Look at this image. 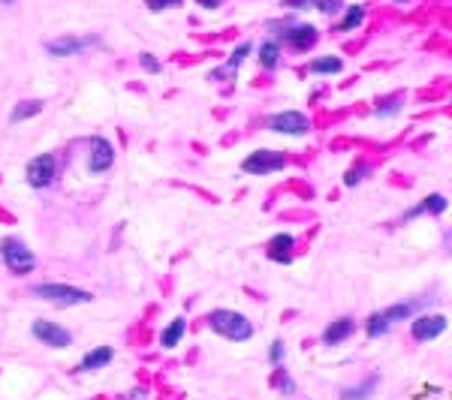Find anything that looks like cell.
Segmentation results:
<instances>
[{
	"instance_id": "cell-4",
	"label": "cell",
	"mask_w": 452,
	"mask_h": 400,
	"mask_svg": "<svg viewBox=\"0 0 452 400\" xmlns=\"http://www.w3.org/2000/svg\"><path fill=\"white\" fill-rule=\"evenodd\" d=\"M419 310V304L416 301H404V304H395V307H389V310H380V313H374L368 319V338H383V334L392 328L395 322H401V319H410V316Z\"/></svg>"
},
{
	"instance_id": "cell-31",
	"label": "cell",
	"mask_w": 452,
	"mask_h": 400,
	"mask_svg": "<svg viewBox=\"0 0 452 400\" xmlns=\"http://www.w3.org/2000/svg\"><path fill=\"white\" fill-rule=\"evenodd\" d=\"M196 3L202 6V9H217V6L223 3V0H196Z\"/></svg>"
},
{
	"instance_id": "cell-8",
	"label": "cell",
	"mask_w": 452,
	"mask_h": 400,
	"mask_svg": "<svg viewBox=\"0 0 452 400\" xmlns=\"http://www.w3.org/2000/svg\"><path fill=\"white\" fill-rule=\"evenodd\" d=\"M88 49H99V36L85 33V36H60V40H49L45 42V51L51 58H70V54L88 51Z\"/></svg>"
},
{
	"instance_id": "cell-29",
	"label": "cell",
	"mask_w": 452,
	"mask_h": 400,
	"mask_svg": "<svg viewBox=\"0 0 452 400\" xmlns=\"http://www.w3.org/2000/svg\"><path fill=\"white\" fill-rule=\"evenodd\" d=\"M271 361H275V365L284 361V343H280V340H275V347H271Z\"/></svg>"
},
{
	"instance_id": "cell-12",
	"label": "cell",
	"mask_w": 452,
	"mask_h": 400,
	"mask_svg": "<svg viewBox=\"0 0 452 400\" xmlns=\"http://www.w3.org/2000/svg\"><path fill=\"white\" fill-rule=\"evenodd\" d=\"M449 328V319L440 313H422L413 319V338L416 340H434Z\"/></svg>"
},
{
	"instance_id": "cell-33",
	"label": "cell",
	"mask_w": 452,
	"mask_h": 400,
	"mask_svg": "<svg viewBox=\"0 0 452 400\" xmlns=\"http://www.w3.org/2000/svg\"><path fill=\"white\" fill-rule=\"evenodd\" d=\"M130 400H145V392H142V388H133V392H130Z\"/></svg>"
},
{
	"instance_id": "cell-30",
	"label": "cell",
	"mask_w": 452,
	"mask_h": 400,
	"mask_svg": "<svg viewBox=\"0 0 452 400\" xmlns=\"http://www.w3.org/2000/svg\"><path fill=\"white\" fill-rule=\"evenodd\" d=\"M280 3H284V9H305L311 0H280Z\"/></svg>"
},
{
	"instance_id": "cell-6",
	"label": "cell",
	"mask_w": 452,
	"mask_h": 400,
	"mask_svg": "<svg viewBox=\"0 0 452 400\" xmlns=\"http://www.w3.org/2000/svg\"><path fill=\"white\" fill-rule=\"evenodd\" d=\"M54 175H58V157H54V153H36V157L27 162V169H24L27 184L36 187V190L51 187Z\"/></svg>"
},
{
	"instance_id": "cell-5",
	"label": "cell",
	"mask_w": 452,
	"mask_h": 400,
	"mask_svg": "<svg viewBox=\"0 0 452 400\" xmlns=\"http://www.w3.org/2000/svg\"><path fill=\"white\" fill-rule=\"evenodd\" d=\"M0 256H3L6 268L13 271V274H31L33 265H36L33 253L27 250L24 241H18V238H3L0 241Z\"/></svg>"
},
{
	"instance_id": "cell-34",
	"label": "cell",
	"mask_w": 452,
	"mask_h": 400,
	"mask_svg": "<svg viewBox=\"0 0 452 400\" xmlns=\"http://www.w3.org/2000/svg\"><path fill=\"white\" fill-rule=\"evenodd\" d=\"M3 3H13V0H3Z\"/></svg>"
},
{
	"instance_id": "cell-16",
	"label": "cell",
	"mask_w": 452,
	"mask_h": 400,
	"mask_svg": "<svg viewBox=\"0 0 452 400\" xmlns=\"http://www.w3.org/2000/svg\"><path fill=\"white\" fill-rule=\"evenodd\" d=\"M268 256L280 262V265H289L293 262V238L289 235H275L268 244Z\"/></svg>"
},
{
	"instance_id": "cell-20",
	"label": "cell",
	"mask_w": 452,
	"mask_h": 400,
	"mask_svg": "<svg viewBox=\"0 0 452 400\" xmlns=\"http://www.w3.org/2000/svg\"><path fill=\"white\" fill-rule=\"evenodd\" d=\"M40 112H42V99H24V103H18L13 108V124H22V121H27V117H33Z\"/></svg>"
},
{
	"instance_id": "cell-11",
	"label": "cell",
	"mask_w": 452,
	"mask_h": 400,
	"mask_svg": "<svg viewBox=\"0 0 452 400\" xmlns=\"http://www.w3.org/2000/svg\"><path fill=\"white\" fill-rule=\"evenodd\" d=\"M33 338L42 340L45 347H54V349H67L72 343V334L67 328H60L58 322H49V319H36L33 322Z\"/></svg>"
},
{
	"instance_id": "cell-27",
	"label": "cell",
	"mask_w": 452,
	"mask_h": 400,
	"mask_svg": "<svg viewBox=\"0 0 452 400\" xmlns=\"http://www.w3.org/2000/svg\"><path fill=\"white\" fill-rule=\"evenodd\" d=\"M139 63H142V69H148V72H160L163 67H160V60L154 58V54H148V51H142L139 54Z\"/></svg>"
},
{
	"instance_id": "cell-35",
	"label": "cell",
	"mask_w": 452,
	"mask_h": 400,
	"mask_svg": "<svg viewBox=\"0 0 452 400\" xmlns=\"http://www.w3.org/2000/svg\"><path fill=\"white\" fill-rule=\"evenodd\" d=\"M398 3H401V0H398Z\"/></svg>"
},
{
	"instance_id": "cell-24",
	"label": "cell",
	"mask_w": 452,
	"mask_h": 400,
	"mask_svg": "<svg viewBox=\"0 0 452 400\" xmlns=\"http://www.w3.org/2000/svg\"><path fill=\"white\" fill-rule=\"evenodd\" d=\"M398 112H401V99H383L377 108H374V117H395Z\"/></svg>"
},
{
	"instance_id": "cell-22",
	"label": "cell",
	"mask_w": 452,
	"mask_h": 400,
	"mask_svg": "<svg viewBox=\"0 0 452 400\" xmlns=\"http://www.w3.org/2000/svg\"><path fill=\"white\" fill-rule=\"evenodd\" d=\"M277 60H280V45L271 42V40L262 42V45H259V63H262V67H266V69H275Z\"/></svg>"
},
{
	"instance_id": "cell-15",
	"label": "cell",
	"mask_w": 452,
	"mask_h": 400,
	"mask_svg": "<svg viewBox=\"0 0 452 400\" xmlns=\"http://www.w3.org/2000/svg\"><path fill=\"white\" fill-rule=\"evenodd\" d=\"M449 208L446 202V196H440V193H431L428 199H425L422 205H416L410 208V211H404V220H413V217H419V214H443Z\"/></svg>"
},
{
	"instance_id": "cell-9",
	"label": "cell",
	"mask_w": 452,
	"mask_h": 400,
	"mask_svg": "<svg viewBox=\"0 0 452 400\" xmlns=\"http://www.w3.org/2000/svg\"><path fill=\"white\" fill-rule=\"evenodd\" d=\"M112 162H115L112 142L103 139V135H90V142H88V172L90 175H103V172L112 169Z\"/></svg>"
},
{
	"instance_id": "cell-7",
	"label": "cell",
	"mask_w": 452,
	"mask_h": 400,
	"mask_svg": "<svg viewBox=\"0 0 452 400\" xmlns=\"http://www.w3.org/2000/svg\"><path fill=\"white\" fill-rule=\"evenodd\" d=\"M286 166V157L280 151H253L241 160V172L248 175H271Z\"/></svg>"
},
{
	"instance_id": "cell-10",
	"label": "cell",
	"mask_w": 452,
	"mask_h": 400,
	"mask_svg": "<svg viewBox=\"0 0 452 400\" xmlns=\"http://www.w3.org/2000/svg\"><path fill=\"white\" fill-rule=\"evenodd\" d=\"M271 133H284V135H307L311 133V121L302 112H280L268 121Z\"/></svg>"
},
{
	"instance_id": "cell-17",
	"label": "cell",
	"mask_w": 452,
	"mask_h": 400,
	"mask_svg": "<svg viewBox=\"0 0 452 400\" xmlns=\"http://www.w3.org/2000/svg\"><path fill=\"white\" fill-rule=\"evenodd\" d=\"M184 331H187V319H184V316H178V319H172V322L166 325V331L160 334V347H163V349L178 347L181 338H184Z\"/></svg>"
},
{
	"instance_id": "cell-32",
	"label": "cell",
	"mask_w": 452,
	"mask_h": 400,
	"mask_svg": "<svg viewBox=\"0 0 452 400\" xmlns=\"http://www.w3.org/2000/svg\"><path fill=\"white\" fill-rule=\"evenodd\" d=\"M280 388H284L286 394H293V392H296V388H293V383H289V379H286V374H280Z\"/></svg>"
},
{
	"instance_id": "cell-21",
	"label": "cell",
	"mask_w": 452,
	"mask_h": 400,
	"mask_svg": "<svg viewBox=\"0 0 452 400\" xmlns=\"http://www.w3.org/2000/svg\"><path fill=\"white\" fill-rule=\"evenodd\" d=\"M374 388H377V376H371V379H365V383L356 385V388H344L341 400H368Z\"/></svg>"
},
{
	"instance_id": "cell-25",
	"label": "cell",
	"mask_w": 452,
	"mask_h": 400,
	"mask_svg": "<svg viewBox=\"0 0 452 400\" xmlns=\"http://www.w3.org/2000/svg\"><path fill=\"white\" fill-rule=\"evenodd\" d=\"M311 6L320 9L323 15H334V12H338V9L344 6V0H311Z\"/></svg>"
},
{
	"instance_id": "cell-23",
	"label": "cell",
	"mask_w": 452,
	"mask_h": 400,
	"mask_svg": "<svg viewBox=\"0 0 452 400\" xmlns=\"http://www.w3.org/2000/svg\"><path fill=\"white\" fill-rule=\"evenodd\" d=\"M362 22H365V6H350V12L344 15V22H341L338 31L347 33V31H353V27H359Z\"/></svg>"
},
{
	"instance_id": "cell-2",
	"label": "cell",
	"mask_w": 452,
	"mask_h": 400,
	"mask_svg": "<svg viewBox=\"0 0 452 400\" xmlns=\"http://www.w3.org/2000/svg\"><path fill=\"white\" fill-rule=\"evenodd\" d=\"M208 322H211V328L217 334H223V338L232 340V343H241V340L253 338L250 319L248 316H241V313H235V310H214L211 316H208Z\"/></svg>"
},
{
	"instance_id": "cell-18",
	"label": "cell",
	"mask_w": 452,
	"mask_h": 400,
	"mask_svg": "<svg viewBox=\"0 0 452 400\" xmlns=\"http://www.w3.org/2000/svg\"><path fill=\"white\" fill-rule=\"evenodd\" d=\"M112 358H115L112 347H97V349H90L88 356L81 358V370H99V367H106Z\"/></svg>"
},
{
	"instance_id": "cell-14",
	"label": "cell",
	"mask_w": 452,
	"mask_h": 400,
	"mask_svg": "<svg viewBox=\"0 0 452 400\" xmlns=\"http://www.w3.org/2000/svg\"><path fill=\"white\" fill-rule=\"evenodd\" d=\"M353 328H356V322L350 319V316H344V319H334L329 328L323 331V343L325 347H338V343H344L353 334Z\"/></svg>"
},
{
	"instance_id": "cell-3",
	"label": "cell",
	"mask_w": 452,
	"mask_h": 400,
	"mask_svg": "<svg viewBox=\"0 0 452 400\" xmlns=\"http://www.w3.org/2000/svg\"><path fill=\"white\" fill-rule=\"evenodd\" d=\"M33 298H42V301H49L54 307H76V304L94 301L90 292L67 286V283H40V286H33Z\"/></svg>"
},
{
	"instance_id": "cell-28",
	"label": "cell",
	"mask_w": 452,
	"mask_h": 400,
	"mask_svg": "<svg viewBox=\"0 0 452 400\" xmlns=\"http://www.w3.org/2000/svg\"><path fill=\"white\" fill-rule=\"evenodd\" d=\"M184 0H148V9L151 12H163V9H172V6H181Z\"/></svg>"
},
{
	"instance_id": "cell-26",
	"label": "cell",
	"mask_w": 452,
	"mask_h": 400,
	"mask_svg": "<svg viewBox=\"0 0 452 400\" xmlns=\"http://www.w3.org/2000/svg\"><path fill=\"white\" fill-rule=\"evenodd\" d=\"M362 175H368V166H356V169H350L347 175H344V184H347V187H356L359 181H362Z\"/></svg>"
},
{
	"instance_id": "cell-19",
	"label": "cell",
	"mask_w": 452,
	"mask_h": 400,
	"mask_svg": "<svg viewBox=\"0 0 452 400\" xmlns=\"http://www.w3.org/2000/svg\"><path fill=\"white\" fill-rule=\"evenodd\" d=\"M341 69H344V60L334 58V54L311 60V72H320V76H334V72H341Z\"/></svg>"
},
{
	"instance_id": "cell-1",
	"label": "cell",
	"mask_w": 452,
	"mask_h": 400,
	"mask_svg": "<svg viewBox=\"0 0 452 400\" xmlns=\"http://www.w3.org/2000/svg\"><path fill=\"white\" fill-rule=\"evenodd\" d=\"M271 33H275L277 40H284L289 49H296V51L314 49V42L320 40V33H316L314 24L296 22V18H284V22H275V24H271Z\"/></svg>"
},
{
	"instance_id": "cell-13",
	"label": "cell",
	"mask_w": 452,
	"mask_h": 400,
	"mask_svg": "<svg viewBox=\"0 0 452 400\" xmlns=\"http://www.w3.org/2000/svg\"><path fill=\"white\" fill-rule=\"evenodd\" d=\"M248 54H250V42H241L239 49H235V51L229 54V60H226V67H217V69H214L208 78H211V81H220V78H235V76H239V67H241L244 60H248Z\"/></svg>"
}]
</instances>
